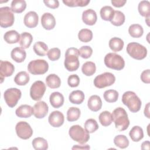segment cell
Wrapping results in <instances>:
<instances>
[{
	"mask_svg": "<svg viewBox=\"0 0 150 150\" xmlns=\"http://www.w3.org/2000/svg\"><path fill=\"white\" fill-rule=\"evenodd\" d=\"M112 118L115 128L119 131L126 130L129 125V120L126 111L122 107H118L114 110Z\"/></svg>",
	"mask_w": 150,
	"mask_h": 150,
	"instance_id": "cell-1",
	"label": "cell"
},
{
	"mask_svg": "<svg viewBox=\"0 0 150 150\" xmlns=\"http://www.w3.org/2000/svg\"><path fill=\"white\" fill-rule=\"evenodd\" d=\"M79 49L75 47H70L67 49L65 53L64 67L69 71H76L80 66L79 60Z\"/></svg>",
	"mask_w": 150,
	"mask_h": 150,
	"instance_id": "cell-2",
	"label": "cell"
},
{
	"mask_svg": "<svg viewBox=\"0 0 150 150\" xmlns=\"http://www.w3.org/2000/svg\"><path fill=\"white\" fill-rule=\"evenodd\" d=\"M122 102L132 112L139 111L141 107V101L137 95L133 91L125 92L122 96Z\"/></svg>",
	"mask_w": 150,
	"mask_h": 150,
	"instance_id": "cell-3",
	"label": "cell"
},
{
	"mask_svg": "<svg viewBox=\"0 0 150 150\" xmlns=\"http://www.w3.org/2000/svg\"><path fill=\"white\" fill-rule=\"evenodd\" d=\"M69 134L72 139L80 144L86 143L90 139L89 132L79 125H72L69 129Z\"/></svg>",
	"mask_w": 150,
	"mask_h": 150,
	"instance_id": "cell-4",
	"label": "cell"
},
{
	"mask_svg": "<svg viewBox=\"0 0 150 150\" xmlns=\"http://www.w3.org/2000/svg\"><path fill=\"white\" fill-rule=\"evenodd\" d=\"M104 62L107 67L115 70H121L125 66V61L122 57L115 53L107 54Z\"/></svg>",
	"mask_w": 150,
	"mask_h": 150,
	"instance_id": "cell-5",
	"label": "cell"
},
{
	"mask_svg": "<svg viewBox=\"0 0 150 150\" xmlns=\"http://www.w3.org/2000/svg\"><path fill=\"white\" fill-rule=\"evenodd\" d=\"M127 53L132 58L137 60H142L145 58L147 54V49L143 45L131 42L127 45L126 49Z\"/></svg>",
	"mask_w": 150,
	"mask_h": 150,
	"instance_id": "cell-6",
	"label": "cell"
},
{
	"mask_svg": "<svg viewBox=\"0 0 150 150\" xmlns=\"http://www.w3.org/2000/svg\"><path fill=\"white\" fill-rule=\"evenodd\" d=\"M49 69L48 63L43 59H36L30 61L28 65L29 72L33 75L43 74Z\"/></svg>",
	"mask_w": 150,
	"mask_h": 150,
	"instance_id": "cell-7",
	"label": "cell"
},
{
	"mask_svg": "<svg viewBox=\"0 0 150 150\" xmlns=\"http://www.w3.org/2000/svg\"><path fill=\"white\" fill-rule=\"evenodd\" d=\"M115 77L110 72H105L96 76L94 80V86L98 88L110 86L114 83Z\"/></svg>",
	"mask_w": 150,
	"mask_h": 150,
	"instance_id": "cell-8",
	"label": "cell"
},
{
	"mask_svg": "<svg viewBox=\"0 0 150 150\" xmlns=\"http://www.w3.org/2000/svg\"><path fill=\"white\" fill-rule=\"evenodd\" d=\"M22 93L17 88H10L7 89L4 93V100L6 104L11 108L14 107L21 98Z\"/></svg>",
	"mask_w": 150,
	"mask_h": 150,
	"instance_id": "cell-9",
	"label": "cell"
},
{
	"mask_svg": "<svg viewBox=\"0 0 150 150\" xmlns=\"http://www.w3.org/2000/svg\"><path fill=\"white\" fill-rule=\"evenodd\" d=\"M15 17L11 9L8 6L0 8V25L2 28H8L13 25Z\"/></svg>",
	"mask_w": 150,
	"mask_h": 150,
	"instance_id": "cell-10",
	"label": "cell"
},
{
	"mask_svg": "<svg viewBox=\"0 0 150 150\" xmlns=\"http://www.w3.org/2000/svg\"><path fill=\"white\" fill-rule=\"evenodd\" d=\"M45 84L40 81L38 80L34 82L30 88V96L35 101L40 100L43 96L46 91Z\"/></svg>",
	"mask_w": 150,
	"mask_h": 150,
	"instance_id": "cell-11",
	"label": "cell"
},
{
	"mask_svg": "<svg viewBox=\"0 0 150 150\" xmlns=\"http://www.w3.org/2000/svg\"><path fill=\"white\" fill-rule=\"evenodd\" d=\"M15 130L17 135L23 139L30 138L33 134V130L30 125L25 121L18 122L15 127Z\"/></svg>",
	"mask_w": 150,
	"mask_h": 150,
	"instance_id": "cell-12",
	"label": "cell"
},
{
	"mask_svg": "<svg viewBox=\"0 0 150 150\" xmlns=\"http://www.w3.org/2000/svg\"><path fill=\"white\" fill-rule=\"evenodd\" d=\"M15 70V67L13 64L8 61H0V76L1 83L3 82L5 77H9L12 75Z\"/></svg>",
	"mask_w": 150,
	"mask_h": 150,
	"instance_id": "cell-13",
	"label": "cell"
},
{
	"mask_svg": "<svg viewBox=\"0 0 150 150\" xmlns=\"http://www.w3.org/2000/svg\"><path fill=\"white\" fill-rule=\"evenodd\" d=\"M49 107L43 101L37 102L33 106V115L36 118H43L47 114Z\"/></svg>",
	"mask_w": 150,
	"mask_h": 150,
	"instance_id": "cell-14",
	"label": "cell"
},
{
	"mask_svg": "<svg viewBox=\"0 0 150 150\" xmlns=\"http://www.w3.org/2000/svg\"><path fill=\"white\" fill-rule=\"evenodd\" d=\"M64 117L62 112L59 111H54L49 116L48 121L53 127H60L64 123Z\"/></svg>",
	"mask_w": 150,
	"mask_h": 150,
	"instance_id": "cell-15",
	"label": "cell"
},
{
	"mask_svg": "<svg viewBox=\"0 0 150 150\" xmlns=\"http://www.w3.org/2000/svg\"><path fill=\"white\" fill-rule=\"evenodd\" d=\"M39 22V16L35 11H30L26 13L24 16L23 22L25 25L29 28H35Z\"/></svg>",
	"mask_w": 150,
	"mask_h": 150,
	"instance_id": "cell-16",
	"label": "cell"
},
{
	"mask_svg": "<svg viewBox=\"0 0 150 150\" xmlns=\"http://www.w3.org/2000/svg\"><path fill=\"white\" fill-rule=\"evenodd\" d=\"M41 23L46 30L53 29L56 25V20L54 16L50 13L46 12L41 17Z\"/></svg>",
	"mask_w": 150,
	"mask_h": 150,
	"instance_id": "cell-17",
	"label": "cell"
},
{
	"mask_svg": "<svg viewBox=\"0 0 150 150\" xmlns=\"http://www.w3.org/2000/svg\"><path fill=\"white\" fill-rule=\"evenodd\" d=\"M97 13L93 9H88L83 11L82 13V20L83 22L90 26L94 25L97 22Z\"/></svg>",
	"mask_w": 150,
	"mask_h": 150,
	"instance_id": "cell-18",
	"label": "cell"
},
{
	"mask_svg": "<svg viewBox=\"0 0 150 150\" xmlns=\"http://www.w3.org/2000/svg\"><path fill=\"white\" fill-rule=\"evenodd\" d=\"M87 106L91 111L97 112L102 107L101 99L97 95H93L88 100Z\"/></svg>",
	"mask_w": 150,
	"mask_h": 150,
	"instance_id": "cell-19",
	"label": "cell"
},
{
	"mask_svg": "<svg viewBox=\"0 0 150 150\" xmlns=\"http://www.w3.org/2000/svg\"><path fill=\"white\" fill-rule=\"evenodd\" d=\"M15 113L18 117L29 118L33 114V107L27 104L21 105L17 108Z\"/></svg>",
	"mask_w": 150,
	"mask_h": 150,
	"instance_id": "cell-20",
	"label": "cell"
},
{
	"mask_svg": "<svg viewBox=\"0 0 150 150\" xmlns=\"http://www.w3.org/2000/svg\"><path fill=\"white\" fill-rule=\"evenodd\" d=\"M64 97L62 94L56 91L52 93L49 97L50 103L54 108H58L63 105L64 103Z\"/></svg>",
	"mask_w": 150,
	"mask_h": 150,
	"instance_id": "cell-21",
	"label": "cell"
},
{
	"mask_svg": "<svg viewBox=\"0 0 150 150\" xmlns=\"http://www.w3.org/2000/svg\"><path fill=\"white\" fill-rule=\"evenodd\" d=\"M11 56L15 62L17 63H22L26 59V53L22 47H16L12 50Z\"/></svg>",
	"mask_w": 150,
	"mask_h": 150,
	"instance_id": "cell-22",
	"label": "cell"
},
{
	"mask_svg": "<svg viewBox=\"0 0 150 150\" xmlns=\"http://www.w3.org/2000/svg\"><path fill=\"white\" fill-rule=\"evenodd\" d=\"M4 39L5 41L9 44H13L18 43L21 39V35L15 30H11L7 31L4 35Z\"/></svg>",
	"mask_w": 150,
	"mask_h": 150,
	"instance_id": "cell-23",
	"label": "cell"
},
{
	"mask_svg": "<svg viewBox=\"0 0 150 150\" xmlns=\"http://www.w3.org/2000/svg\"><path fill=\"white\" fill-rule=\"evenodd\" d=\"M85 96L84 93L81 90H75L73 91L69 97V100L71 103L74 104H81L84 100Z\"/></svg>",
	"mask_w": 150,
	"mask_h": 150,
	"instance_id": "cell-24",
	"label": "cell"
},
{
	"mask_svg": "<svg viewBox=\"0 0 150 150\" xmlns=\"http://www.w3.org/2000/svg\"><path fill=\"white\" fill-rule=\"evenodd\" d=\"M46 83L49 88H57L60 86L61 80L57 75L50 74L46 78Z\"/></svg>",
	"mask_w": 150,
	"mask_h": 150,
	"instance_id": "cell-25",
	"label": "cell"
},
{
	"mask_svg": "<svg viewBox=\"0 0 150 150\" xmlns=\"http://www.w3.org/2000/svg\"><path fill=\"white\" fill-rule=\"evenodd\" d=\"M129 135L134 142H138L144 137V132L142 128L139 126H134L129 132Z\"/></svg>",
	"mask_w": 150,
	"mask_h": 150,
	"instance_id": "cell-26",
	"label": "cell"
},
{
	"mask_svg": "<svg viewBox=\"0 0 150 150\" xmlns=\"http://www.w3.org/2000/svg\"><path fill=\"white\" fill-rule=\"evenodd\" d=\"M114 10L110 6H104L100 9V16L102 19L106 21H111L114 15Z\"/></svg>",
	"mask_w": 150,
	"mask_h": 150,
	"instance_id": "cell-27",
	"label": "cell"
},
{
	"mask_svg": "<svg viewBox=\"0 0 150 150\" xmlns=\"http://www.w3.org/2000/svg\"><path fill=\"white\" fill-rule=\"evenodd\" d=\"M26 3L24 0H13L11 2V9L14 13H20L25 11Z\"/></svg>",
	"mask_w": 150,
	"mask_h": 150,
	"instance_id": "cell-28",
	"label": "cell"
},
{
	"mask_svg": "<svg viewBox=\"0 0 150 150\" xmlns=\"http://www.w3.org/2000/svg\"><path fill=\"white\" fill-rule=\"evenodd\" d=\"M29 75L28 73L22 71L16 74L14 78V81L18 86H25L29 81Z\"/></svg>",
	"mask_w": 150,
	"mask_h": 150,
	"instance_id": "cell-29",
	"label": "cell"
},
{
	"mask_svg": "<svg viewBox=\"0 0 150 150\" xmlns=\"http://www.w3.org/2000/svg\"><path fill=\"white\" fill-rule=\"evenodd\" d=\"M33 37L30 33L28 32H23L21 34L19 45L22 49H28L30 46Z\"/></svg>",
	"mask_w": 150,
	"mask_h": 150,
	"instance_id": "cell-30",
	"label": "cell"
},
{
	"mask_svg": "<svg viewBox=\"0 0 150 150\" xmlns=\"http://www.w3.org/2000/svg\"><path fill=\"white\" fill-rule=\"evenodd\" d=\"M109 47L113 52H120L124 47L123 40L119 38L114 37L111 38L109 41Z\"/></svg>",
	"mask_w": 150,
	"mask_h": 150,
	"instance_id": "cell-31",
	"label": "cell"
},
{
	"mask_svg": "<svg viewBox=\"0 0 150 150\" xmlns=\"http://www.w3.org/2000/svg\"><path fill=\"white\" fill-rule=\"evenodd\" d=\"M98 118L100 122L104 127H107L111 125L113 121L112 114L108 111H104L101 112L99 115Z\"/></svg>",
	"mask_w": 150,
	"mask_h": 150,
	"instance_id": "cell-32",
	"label": "cell"
},
{
	"mask_svg": "<svg viewBox=\"0 0 150 150\" xmlns=\"http://www.w3.org/2000/svg\"><path fill=\"white\" fill-rule=\"evenodd\" d=\"M33 51L39 56H45L48 52V47L43 42H37L33 45Z\"/></svg>",
	"mask_w": 150,
	"mask_h": 150,
	"instance_id": "cell-33",
	"label": "cell"
},
{
	"mask_svg": "<svg viewBox=\"0 0 150 150\" xmlns=\"http://www.w3.org/2000/svg\"><path fill=\"white\" fill-rule=\"evenodd\" d=\"M139 14L145 18L150 16V3L148 1H141L138 6Z\"/></svg>",
	"mask_w": 150,
	"mask_h": 150,
	"instance_id": "cell-34",
	"label": "cell"
},
{
	"mask_svg": "<svg viewBox=\"0 0 150 150\" xmlns=\"http://www.w3.org/2000/svg\"><path fill=\"white\" fill-rule=\"evenodd\" d=\"M128 32L131 37L138 38L142 36L144 29L142 26L139 24H132L129 26Z\"/></svg>",
	"mask_w": 150,
	"mask_h": 150,
	"instance_id": "cell-35",
	"label": "cell"
},
{
	"mask_svg": "<svg viewBox=\"0 0 150 150\" xmlns=\"http://www.w3.org/2000/svg\"><path fill=\"white\" fill-rule=\"evenodd\" d=\"M33 148L36 150H46L48 148L47 141L42 137H37L33 139L32 142Z\"/></svg>",
	"mask_w": 150,
	"mask_h": 150,
	"instance_id": "cell-36",
	"label": "cell"
},
{
	"mask_svg": "<svg viewBox=\"0 0 150 150\" xmlns=\"http://www.w3.org/2000/svg\"><path fill=\"white\" fill-rule=\"evenodd\" d=\"M82 73L87 76H91L93 75L96 71V66L93 62H86L84 63L81 67Z\"/></svg>",
	"mask_w": 150,
	"mask_h": 150,
	"instance_id": "cell-37",
	"label": "cell"
},
{
	"mask_svg": "<svg viewBox=\"0 0 150 150\" xmlns=\"http://www.w3.org/2000/svg\"><path fill=\"white\" fill-rule=\"evenodd\" d=\"M80 116V110L77 107H72L67 111V120L68 121L73 122L77 121Z\"/></svg>",
	"mask_w": 150,
	"mask_h": 150,
	"instance_id": "cell-38",
	"label": "cell"
},
{
	"mask_svg": "<svg viewBox=\"0 0 150 150\" xmlns=\"http://www.w3.org/2000/svg\"><path fill=\"white\" fill-rule=\"evenodd\" d=\"M114 144L121 149H124L129 145V141L124 135H118L114 139Z\"/></svg>",
	"mask_w": 150,
	"mask_h": 150,
	"instance_id": "cell-39",
	"label": "cell"
},
{
	"mask_svg": "<svg viewBox=\"0 0 150 150\" xmlns=\"http://www.w3.org/2000/svg\"><path fill=\"white\" fill-rule=\"evenodd\" d=\"M79 39L83 42H88L93 39V32L88 29H82L78 33Z\"/></svg>",
	"mask_w": 150,
	"mask_h": 150,
	"instance_id": "cell-40",
	"label": "cell"
},
{
	"mask_svg": "<svg viewBox=\"0 0 150 150\" xmlns=\"http://www.w3.org/2000/svg\"><path fill=\"white\" fill-rule=\"evenodd\" d=\"M125 19V15L122 12L120 11H115L114 17L110 22L113 25L120 26L124 23Z\"/></svg>",
	"mask_w": 150,
	"mask_h": 150,
	"instance_id": "cell-41",
	"label": "cell"
},
{
	"mask_svg": "<svg viewBox=\"0 0 150 150\" xmlns=\"http://www.w3.org/2000/svg\"><path fill=\"white\" fill-rule=\"evenodd\" d=\"M118 93L115 90H106L103 94L104 100L108 103H115L118 98Z\"/></svg>",
	"mask_w": 150,
	"mask_h": 150,
	"instance_id": "cell-42",
	"label": "cell"
},
{
	"mask_svg": "<svg viewBox=\"0 0 150 150\" xmlns=\"http://www.w3.org/2000/svg\"><path fill=\"white\" fill-rule=\"evenodd\" d=\"M90 0H63V2L67 6L76 7V6H86L89 3Z\"/></svg>",
	"mask_w": 150,
	"mask_h": 150,
	"instance_id": "cell-43",
	"label": "cell"
},
{
	"mask_svg": "<svg viewBox=\"0 0 150 150\" xmlns=\"http://www.w3.org/2000/svg\"><path fill=\"white\" fill-rule=\"evenodd\" d=\"M84 128L89 133H93L98 128V125L96 120L93 118L88 119L84 123Z\"/></svg>",
	"mask_w": 150,
	"mask_h": 150,
	"instance_id": "cell-44",
	"label": "cell"
},
{
	"mask_svg": "<svg viewBox=\"0 0 150 150\" xmlns=\"http://www.w3.org/2000/svg\"><path fill=\"white\" fill-rule=\"evenodd\" d=\"M60 50L57 47H54L48 50L47 53V56L49 60L52 61H56L60 58Z\"/></svg>",
	"mask_w": 150,
	"mask_h": 150,
	"instance_id": "cell-45",
	"label": "cell"
},
{
	"mask_svg": "<svg viewBox=\"0 0 150 150\" xmlns=\"http://www.w3.org/2000/svg\"><path fill=\"white\" fill-rule=\"evenodd\" d=\"M80 56L84 59H88L91 57L93 53V49L89 46H83L79 49Z\"/></svg>",
	"mask_w": 150,
	"mask_h": 150,
	"instance_id": "cell-46",
	"label": "cell"
},
{
	"mask_svg": "<svg viewBox=\"0 0 150 150\" xmlns=\"http://www.w3.org/2000/svg\"><path fill=\"white\" fill-rule=\"evenodd\" d=\"M67 83L71 87H76L79 85L80 78L77 74H71L68 77Z\"/></svg>",
	"mask_w": 150,
	"mask_h": 150,
	"instance_id": "cell-47",
	"label": "cell"
},
{
	"mask_svg": "<svg viewBox=\"0 0 150 150\" xmlns=\"http://www.w3.org/2000/svg\"><path fill=\"white\" fill-rule=\"evenodd\" d=\"M141 80L146 84H149L150 83V71L149 69L145 70L143 71L141 74Z\"/></svg>",
	"mask_w": 150,
	"mask_h": 150,
	"instance_id": "cell-48",
	"label": "cell"
},
{
	"mask_svg": "<svg viewBox=\"0 0 150 150\" xmlns=\"http://www.w3.org/2000/svg\"><path fill=\"white\" fill-rule=\"evenodd\" d=\"M45 5L52 9H56L59 7V2L57 0H47L43 1Z\"/></svg>",
	"mask_w": 150,
	"mask_h": 150,
	"instance_id": "cell-49",
	"label": "cell"
},
{
	"mask_svg": "<svg viewBox=\"0 0 150 150\" xmlns=\"http://www.w3.org/2000/svg\"><path fill=\"white\" fill-rule=\"evenodd\" d=\"M126 2H127V1L125 0H112L111 1V4L113 5V6L117 8H120L123 6Z\"/></svg>",
	"mask_w": 150,
	"mask_h": 150,
	"instance_id": "cell-50",
	"label": "cell"
},
{
	"mask_svg": "<svg viewBox=\"0 0 150 150\" xmlns=\"http://www.w3.org/2000/svg\"><path fill=\"white\" fill-rule=\"evenodd\" d=\"M90 148L88 145H75L72 147V149H89Z\"/></svg>",
	"mask_w": 150,
	"mask_h": 150,
	"instance_id": "cell-51",
	"label": "cell"
},
{
	"mask_svg": "<svg viewBox=\"0 0 150 150\" xmlns=\"http://www.w3.org/2000/svg\"><path fill=\"white\" fill-rule=\"evenodd\" d=\"M150 143H149V141H144L142 143V145H141V149H143V150H145V149H148L149 150L150 149Z\"/></svg>",
	"mask_w": 150,
	"mask_h": 150,
	"instance_id": "cell-52",
	"label": "cell"
},
{
	"mask_svg": "<svg viewBox=\"0 0 150 150\" xmlns=\"http://www.w3.org/2000/svg\"><path fill=\"white\" fill-rule=\"evenodd\" d=\"M144 115L148 118H149V103H148L147 104L145 105L144 109Z\"/></svg>",
	"mask_w": 150,
	"mask_h": 150,
	"instance_id": "cell-53",
	"label": "cell"
},
{
	"mask_svg": "<svg viewBox=\"0 0 150 150\" xmlns=\"http://www.w3.org/2000/svg\"><path fill=\"white\" fill-rule=\"evenodd\" d=\"M149 17H148V18H146V19H145V22H146V24H147V25L149 26Z\"/></svg>",
	"mask_w": 150,
	"mask_h": 150,
	"instance_id": "cell-54",
	"label": "cell"
}]
</instances>
